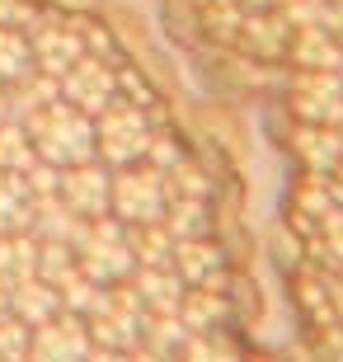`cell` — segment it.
Listing matches in <instances>:
<instances>
[{"label":"cell","instance_id":"5","mask_svg":"<svg viewBox=\"0 0 343 362\" xmlns=\"http://www.w3.org/2000/svg\"><path fill=\"white\" fill-rule=\"evenodd\" d=\"M33 362H85V334H80V325H47L33 339Z\"/></svg>","mask_w":343,"mask_h":362},{"label":"cell","instance_id":"8","mask_svg":"<svg viewBox=\"0 0 343 362\" xmlns=\"http://www.w3.org/2000/svg\"><path fill=\"white\" fill-rule=\"evenodd\" d=\"M0 212H10V226H24V221H28L24 184H19L14 175H0Z\"/></svg>","mask_w":343,"mask_h":362},{"label":"cell","instance_id":"3","mask_svg":"<svg viewBox=\"0 0 343 362\" xmlns=\"http://www.w3.org/2000/svg\"><path fill=\"white\" fill-rule=\"evenodd\" d=\"M66 90L80 104V113H94V108L113 104V76H108L99 62H76L71 76H66Z\"/></svg>","mask_w":343,"mask_h":362},{"label":"cell","instance_id":"4","mask_svg":"<svg viewBox=\"0 0 343 362\" xmlns=\"http://www.w3.org/2000/svg\"><path fill=\"white\" fill-rule=\"evenodd\" d=\"M104 151L113 160H132V156L146 151V127L132 108H113L104 118Z\"/></svg>","mask_w":343,"mask_h":362},{"label":"cell","instance_id":"2","mask_svg":"<svg viewBox=\"0 0 343 362\" xmlns=\"http://www.w3.org/2000/svg\"><path fill=\"white\" fill-rule=\"evenodd\" d=\"M113 207H118L127 221H156L160 212V179L156 175H122L113 184Z\"/></svg>","mask_w":343,"mask_h":362},{"label":"cell","instance_id":"7","mask_svg":"<svg viewBox=\"0 0 343 362\" xmlns=\"http://www.w3.org/2000/svg\"><path fill=\"white\" fill-rule=\"evenodd\" d=\"M28 71V42L0 24V81H19Z\"/></svg>","mask_w":343,"mask_h":362},{"label":"cell","instance_id":"9","mask_svg":"<svg viewBox=\"0 0 343 362\" xmlns=\"http://www.w3.org/2000/svg\"><path fill=\"white\" fill-rule=\"evenodd\" d=\"M28 156H33V146H24V132L5 127V132H0V160L19 165V160H28Z\"/></svg>","mask_w":343,"mask_h":362},{"label":"cell","instance_id":"6","mask_svg":"<svg viewBox=\"0 0 343 362\" xmlns=\"http://www.w3.org/2000/svg\"><path fill=\"white\" fill-rule=\"evenodd\" d=\"M113 198V184L94 170H80V175H66V202L71 212H85V216H99Z\"/></svg>","mask_w":343,"mask_h":362},{"label":"cell","instance_id":"1","mask_svg":"<svg viewBox=\"0 0 343 362\" xmlns=\"http://www.w3.org/2000/svg\"><path fill=\"white\" fill-rule=\"evenodd\" d=\"M33 151H42V156L57 160V165L85 160L94 151V132H90V122H85V113H80L76 104L42 108L38 118H33Z\"/></svg>","mask_w":343,"mask_h":362},{"label":"cell","instance_id":"10","mask_svg":"<svg viewBox=\"0 0 343 362\" xmlns=\"http://www.w3.org/2000/svg\"><path fill=\"white\" fill-rule=\"evenodd\" d=\"M250 5H277V0H250Z\"/></svg>","mask_w":343,"mask_h":362}]
</instances>
